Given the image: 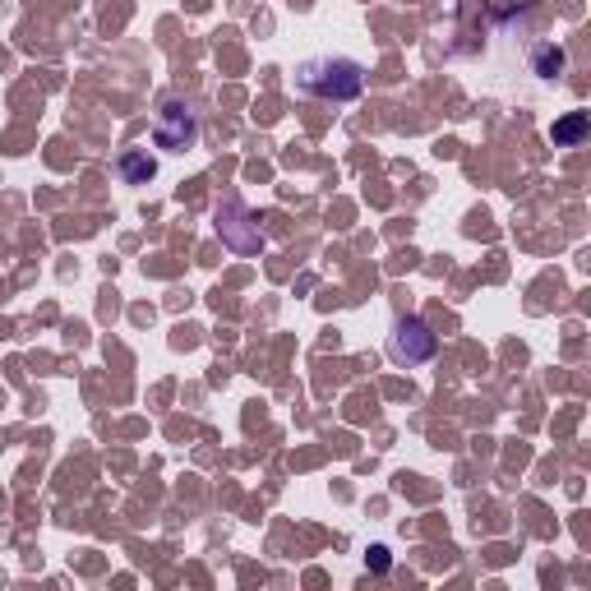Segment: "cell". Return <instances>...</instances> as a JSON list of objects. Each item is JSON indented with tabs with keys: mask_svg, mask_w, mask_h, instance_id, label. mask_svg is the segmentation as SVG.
I'll use <instances>...</instances> for the list:
<instances>
[{
	"mask_svg": "<svg viewBox=\"0 0 591 591\" xmlns=\"http://www.w3.org/2000/svg\"><path fill=\"white\" fill-rule=\"evenodd\" d=\"M587 112H573V116H563V120H555V130H550V139L559 144V148H573V144H582V135H587Z\"/></svg>",
	"mask_w": 591,
	"mask_h": 591,
	"instance_id": "cell-6",
	"label": "cell"
},
{
	"mask_svg": "<svg viewBox=\"0 0 591 591\" xmlns=\"http://www.w3.org/2000/svg\"><path fill=\"white\" fill-rule=\"evenodd\" d=\"M213 222H218V236H222L226 250H236V254H260V250H264V231H260L254 213L245 209L236 194H226V199L218 203Z\"/></svg>",
	"mask_w": 591,
	"mask_h": 591,
	"instance_id": "cell-3",
	"label": "cell"
},
{
	"mask_svg": "<svg viewBox=\"0 0 591 591\" xmlns=\"http://www.w3.org/2000/svg\"><path fill=\"white\" fill-rule=\"evenodd\" d=\"M152 144L167 152H190L199 144V112L186 97H162L158 125H152Z\"/></svg>",
	"mask_w": 591,
	"mask_h": 591,
	"instance_id": "cell-2",
	"label": "cell"
},
{
	"mask_svg": "<svg viewBox=\"0 0 591 591\" xmlns=\"http://www.w3.org/2000/svg\"><path fill=\"white\" fill-rule=\"evenodd\" d=\"M296 84L319 102H356L366 93V65L347 56H319L296 70Z\"/></svg>",
	"mask_w": 591,
	"mask_h": 591,
	"instance_id": "cell-1",
	"label": "cell"
},
{
	"mask_svg": "<svg viewBox=\"0 0 591 591\" xmlns=\"http://www.w3.org/2000/svg\"><path fill=\"white\" fill-rule=\"evenodd\" d=\"M531 70L541 74V80H559L563 74V46H536V56H531Z\"/></svg>",
	"mask_w": 591,
	"mask_h": 591,
	"instance_id": "cell-7",
	"label": "cell"
},
{
	"mask_svg": "<svg viewBox=\"0 0 591 591\" xmlns=\"http://www.w3.org/2000/svg\"><path fill=\"white\" fill-rule=\"evenodd\" d=\"M370 563H374V573H383V569H389V550L374 546V550H370Z\"/></svg>",
	"mask_w": 591,
	"mask_h": 591,
	"instance_id": "cell-8",
	"label": "cell"
},
{
	"mask_svg": "<svg viewBox=\"0 0 591 591\" xmlns=\"http://www.w3.org/2000/svg\"><path fill=\"white\" fill-rule=\"evenodd\" d=\"M116 171H120L125 186H148L152 176H158V162H152L144 148H125L120 158H116Z\"/></svg>",
	"mask_w": 591,
	"mask_h": 591,
	"instance_id": "cell-5",
	"label": "cell"
},
{
	"mask_svg": "<svg viewBox=\"0 0 591 591\" xmlns=\"http://www.w3.org/2000/svg\"><path fill=\"white\" fill-rule=\"evenodd\" d=\"M434 351H440V338L430 333L425 319L411 315V319H398V324H393V333H389V356H393L398 366H425Z\"/></svg>",
	"mask_w": 591,
	"mask_h": 591,
	"instance_id": "cell-4",
	"label": "cell"
}]
</instances>
